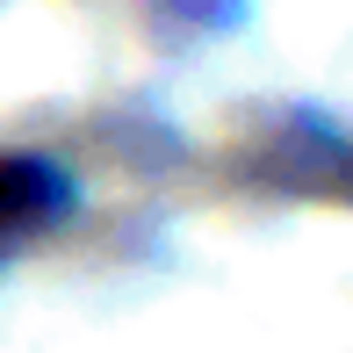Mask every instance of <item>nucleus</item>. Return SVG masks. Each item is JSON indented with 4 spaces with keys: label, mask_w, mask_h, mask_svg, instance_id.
I'll use <instances>...</instances> for the list:
<instances>
[{
    "label": "nucleus",
    "mask_w": 353,
    "mask_h": 353,
    "mask_svg": "<svg viewBox=\"0 0 353 353\" xmlns=\"http://www.w3.org/2000/svg\"><path fill=\"white\" fill-rule=\"evenodd\" d=\"M65 210V181H58L43 159H0V245L29 231V223Z\"/></svg>",
    "instance_id": "f257e3e1"
}]
</instances>
